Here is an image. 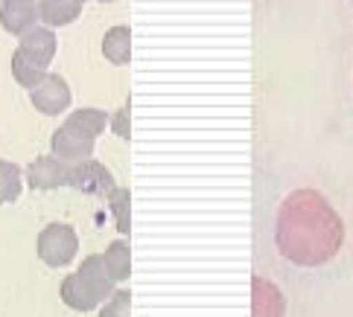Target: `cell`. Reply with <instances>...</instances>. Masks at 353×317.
I'll return each instance as SVG.
<instances>
[{
	"mask_svg": "<svg viewBox=\"0 0 353 317\" xmlns=\"http://www.w3.org/2000/svg\"><path fill=\"white\" fill-rule=\"evenodd\" d=\"M97 3H114V0H97Z\"/></svg>",
	"mask_w": 353,
	"mask_h": 317,
	"instance_id": "cell-21",
	"label": "cell"
},
{
	"mask_svg": "<svg viewBox=\"0 0 353 317\" xmlns=\"http://www.w3.org/2000/svg\"><path fill=\"white\" fill-rule=\"evenodd\" d=\"M274 245L295 268H321L342 250L345 221L321 193L295 189L277 210Z\"/></svg>",
	"mask_w": 353,
	"mask_h": 317,
	"instance_id": "cell-1",
	"label": "cell"
},
{
	"mask_svg": "<svg viewBox=\"0 0 353 317\" xmlns=\"http://www.w3.org/2000/svg\"><path fill=\"white\" fill-rule=\"evenodd\" d=\"M79 15H82L79 0H39V18L50 30L68 27V23H73Z\"/></svg>",
	"mask_w": 353,
	"mask_h": 317,
	"instance_id": "cell-11",
	"label": "cell"
},
{
	"mask_svg": "<svg viewBox=\"0 0 353 317\" xmlns=\"http://www.w3.org/2000/svg\"><path fill=\"white\" fill-rule=\"evenodd\" d=\"M35 250H39V259L47 265V268H65V265H70L73 259H77L79 236H77V230H73L70 224L53 221L39 233Z\"/></svg>",
	"mask_w": 353,
	"mask_h": 317,
	"instance_id": "cell-2",
	"label": "cell"
},
{
	"mask_svg": "<svg viewBox=\"0 0 353 317\" xmlns=\"http://www.w3.org/2000/svg\"><path fill=\"white\" fill-rule=\"evenodd\" d=\"M77 276L85 283V288L99 300V306H103V303L117 291V283L108 276L105 262H103V256H97V253H94V256H88V259H82Z\"/></svg>",
	"mask_w": 353,
	"mask_h": 317,
	"instance_id": "cell-10",
	"label": "cell"
},
{
	"mask_svg": "<svg viewBox=\"0 0 353 317\" xmlns=\"http://www.w3.org/2000/svg\"><path fill=\"white\" fill-rule=\"evenodd\" d=\"M47 76V70H41L39 65H32L30 58H23L18 50H15V56H12V79H15L21 87H27V91H32L35 85H39L41 79Z\"/></svg>",
	"mask_w": 353,
	"mask_h": 317,
	"instance_id": "cell-18",
	"label": "cell"
},
{
	"mask_svg": "<svg viewBox=\"0 0 353 317\" xmlns=\"http://www.w3.org/2000/svg\"><path fill=\"white\" fill-rule=\"evenodd\" d=\"M103 56L117 67H125L132 61V27H111L103 35Z\"/></svg>",
	"mask_w": 353,
	"mask_h": 317,
	"instance_id": "cell-12",
	"label": "cell"
},
{
	"mask_svg": "<svg viewBox=\"0 0 353 317\" xmlns=\"http://www.w3.org/2000/svg\"><path fill=\"white\" fill-rule=\"evenodd\" d=\"M39 23V0H0V27L9 35L21 38Z\"/></svg>",
	"mask_w": 353,
	"mask_h": 317,
	"instance_id": "cell-8",
	"label": "cell"
},
{
	"mask_svg": "<svg viewBox=\"0 0 353 317\" xmlns=\"http://www.w3.org/2000/svg\"><path fill=\"white\" fill-rule=\"evenodd\" d=\"M99 317H132V291L129 288L114 291V294L99 306Z\"/></svg>",
	"mask_w": 353,
	"mask_h": 317,
	"instance_id": "cell-19",
	"label": "cell"
},
{
	"mask_svg": "<svg viewBox=\"0 0 353 317\" xmlns=\"http://www.w3.org/2000/svg\"><path fill=\"white\" fill-rule=\"evenodd\" d=\"M59 294H61V303H65L68 309H73V311H94V309H99V300L85 288V283L79 280L77 274H70V276L61 280Z\"/></svg>",
	"mask_w": 353,
	"mask_h": 317,
	"instance_id": "cell-14",
	"label": "cell"
},
{
	"mask_svg": "<svg viewBox=\"0 0 353 317\" xmlns=\"http://www.w3.org/2000/svg\"><path fill=\"white\" fill-rule=\"evenodd\" d=\"M108 210L114 215V224L120 236H129L132 233V189L125 186H114L108 195Z\"/></svg>",
	"mask_w": 353,
	"mask_h": 317,
	"instance_id": "cell-16",
	"label": "cell"
},
{
	"mask_svg": "<svg viewBox=\"0 0 353 317\" xmlns=\"http://www.w3.org/2000/svg\"><path fill=\"white\" fill-rule=\"evenodd\" d=\"M103 262H105V271H108V276L114 283L129 280V276H132V248H129V242H125V236L114 239V242L105 248Z\"/></svg>",
	"mask_w": 353,
	"mask_h": 317,
	"instance_id": "cell-13",
	"label": "cell"
},
{
	"mask_svg": "<svg viewBox=\"0 0 353 317\" xmlns=\"http://www.w3.org/2000/svg\"><path fill=\"white\" fill-rule=\"evenodd\" d=\"M79 3H85V0H79Z\"/></svg>",
	"mask_w": 353,
	"mask_h": 317,
	"instance_id": "cell-22",
	"label": "cell"
},
{
	"mask_svg": "<svg viewBox=\"0 0 353 317\" xmlns=\"http://www.w3.org/2000/svg\"><path fill=\"white\" fill-rule=\"evenodd\" d=\"M30 102L39 113H44V117H59V113H65L73 102L70 85L61 79V76L47 73L44 79L30 91Z\"/></svg>",
	"mask_w": 353,
	"mask_h": 317,
	"instance_id": "cell-4",
	"label": "cell"
},
{
	"mask_svg": "<svg viewBox=\"0 0 353 317\" xmlns=\"http://www.w3.org/2000/svg\"><path fill=\"white\" fill-rule=\"evenodd\" d=\"M108 125H111V131H114L120 140H125V143L132 140V99H125L123 108L111 113Z\"/></svg>",
	"mask_w": 353,
	"mask_h": 317,
	"instance_id": "cell-20",
	"label": "cell"
},
{
	"mask_svg": "<svg viewBox=\"0 0 353 317\" xmlns=\"http://www.w3.org/2000/svg\"><path fill=\"white\" fill-rule=\"evenodd\" d=\"M108 120H111V113H105L103 108H77L65 122H70L73 129H79L82 134L91 137V140H97V137L108 129Z\"/></svg>",
	"mask_w": 353,
	"mask_h": 317,
	"instance_id": "cell-15",
	"label": "cell"
},
{
	"mask_svg": "<svg viewBox=\"0 0 353 317\" xmlns=\"http://www.w3.org/2000/svg\"><path fill=\"white\" fill-rule=\"evenodd\" d=\"M23 193V172L9 160H0V204H15Z\"/></svg>",
	"mask_w": 353,
	"mask_h": 317,
	"instance_id": "cell-17",
	"label": "cell"
},
{
	"mask_svg": "<svg viewBox=\"0 0 353 317\" xmlns=\"http://www.w3.org/2000/svg\"><path fill=\"white\" fill-rule=\"evenodd\" d=\"M68 186L70 189H79L85 195H99V198H108L111 189H114V175L108 172V166H103L99 160L88 157L82 163H73L68 166Z\"/></svg>",
	"mask_w": 353,
	"mask_h": 317,
	"instance_id": "cell-3",
	"label": "cell"
},
{
	"mask_svg": "<svg viewBox=\"0 0 353 317\" xmlns=\"http://www.w3.org/2000/svg\"><path fill=\"white\" fill-rule=\"evenodd\" d=\"M251 317H286L283 291L260 274L251 280Z\"/></svg>",
	"mask_w": 353,
	"mask_h": 317,
	"instance_id": "cell-9",
	"label": "cell"
},
{
	"mask_svg": "<svg viewBox=\"0 0 353 317\" xmlns=\"http://www.w3.org/2000/svg\"><path fill=\"white\" fill-rule=\"evenodd\" d=\"M23 181H27L30 189H35V193H53V189L68 186V163L59 160L56 155H41L27 166Z\"/></svg>",
	"mask_w": 353,
	"mask_h": 317,
	"instance_id": "cell-6",
	"label": "cell"
},
{
	"mask_svg": "<svg viewBox=\"0 0 353 317\" xmlns=\"http://www.w3.org/2000/svg\"><path fill=\"white\" fill-rule=\"evenodd\" d=\"M94 146H97V140H91V137L82 134L79 129H73L70 122H61L53 131V137H50V155L65 160L68 166L88 160L94 155Z\"/></svg>",
	"mask_w": 353,
	"mask_h": 317,
	"instance_id": "cell-5",
	"label": "cell"
},
{
	"mask_svg": "<svg viewBox=\"0 0 353 317\" xmlns=\"http://www.w3.org/2000/svg\"><path fill=\"white\" fill-rule=\"evenodd\" d=\"M56 50H59V41H56V32L50 27H32L30 32L21 35V44H18V53L23 58H30L32 65H39L41 70H47L53 65Z\"/></svg>",
	"mask_w": 353,
	"mask_h": 317,
	"instance_id": "cell-7",
	"label": "cell"
}]
</instances>
